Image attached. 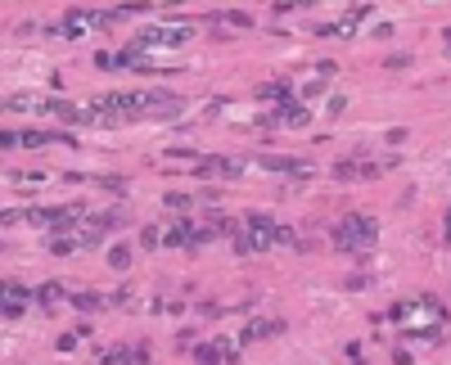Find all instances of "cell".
Instances as JSON below:
<instances>
[{"label":"cell","mask_w":451,"mask_h":365,"mask_svg":"<svg viewBox=\"0 0 451 365\" xmlns=\"http://www.w3.org/2000/svg\"><path fill=\"white\" fill-rule=\"evenodd\" d=\"M117 14H100V9H77V14H68L63 23H55V32H63V36H81V32H91V27H104V23H113Z\"/></svg>","instance_id":"cell-3"},{"label":"cell","mask_w":451,"mask_h":365,"mask_svg":"<svg viewBox=\"0 0 451 365\" xmlns=\"http://www.w3.org/2000/svg\"><path fill=\"white\" fill-rule=\"evenodd\" d=\"M185 41V27H163V32H145L136 41V50H149V46H181Z\"/></svg>","instance_id":"cell-4"},{"label":"cell","mask_w":451,"mask_h":365,"mask_svg":"<svg viewBox=\"0 0 451 365\" xmlns=\"http://www.w3.org/2000/svg\"><path fill=\"white\" fill-rule=\"evenodd\" d=\"M0 109H59V104L46 95H9V100H0Z\"/></svg>","instance_id":"cell-6"},{"label":"cell","mask_w":451,"mask_h":365,"mask_svg":"<svg viewBox=\"0 0 451 365\" xmlns=\"http://www.w3.org/2000/svg\"><path fill=\"white\" fill-rule=\"evenodd\" d=\"M285 239H289V230H285V225H275L271 217H244L240 234H235L240 253H262V248H271V244H285Z\"/></svg>","instance_id":"cell-1"},{"label":"cell","mask_w":451,"mask_h":365,"mask_svg":"<svg viewBox=\"0 0 451 365\" xmlns=\"http://www.w3.org/2000/svg\"><path fill=\"white\" fill-rule=\"evenodd\" d=\"M199 171H203V176H240L244 158H203Z\"/></svg>","instance_id":"cell-5"},{"label":"cell","mask_w":451,"mask_h":365,"mask_svg":"<svg viewBox=\"0 0 451 365\" xmlns=\"http://www.w3.org/2000/svg\"><path fill=\"white\" fill-rule=\"evenodd\" d=\"M72 303H77L81 311H91V307H100V298H91V293H77V298H72Z\"/></svg>","instance_id":"cell-9"},{"label":"cell","mask_w":451,"mask_h":365,"mask_svg":"<svg viewBox=\"0 0 451 365\" xmlns=\"http://www.w3.org/2000/svg\"><path fill=\"white\" fill-rule=\"evenodd\" d=\"M199 361H203V365H217V361H221V347H217V343H208V347H199Z\"/></svg>","instance_id":"cell-8"},{"label":"cell","mask_w":451,"mask_h":365,"mask_svg":"<svg viewBox=\"0 0 451 365\" xmlns=\"http://www.w3.org/2000/svg\"><path fill=\"white\" fill-rule=\"evenodd\" d=\"M109 262L117 266V271H126V266H131V248H113V253H109Z\"/></svg>","instance_id":"cell-7"},{"label":"cell","mask_w":451,"mask_h":365,"mask_svg":"<svg viewBox=\"0 0 451 365\" xmlns=\"http://www.w3.org/2000/svg\"><path fill=\"white\" fill-rule=\"evenodd\" d=\"M374 234H379V225H374V217H343L334 225V244L343 253H361L374 244Z\"/></svg>","instance_id":"cell-2"}]
</instances>
